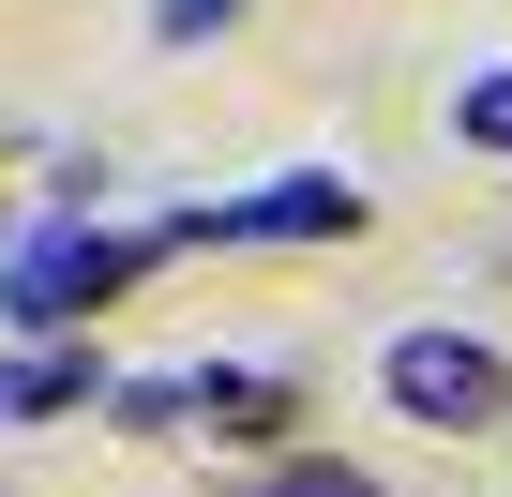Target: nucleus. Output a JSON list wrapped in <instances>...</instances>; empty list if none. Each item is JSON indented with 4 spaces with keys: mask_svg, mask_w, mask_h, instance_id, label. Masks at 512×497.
I'll return each instance as SVG.
<instances>
[{
    "mask_svg": "<svg viewBox=\"0 0 512 497\" xmlns=\"http://www.w3.org/2000/svg\"><path fill=\"white\" fill-rule=\"evenodd\" d=\"M452 136H467V151H512V61H497V76H467V91H452Z\"/></svg>",
    "mask_w": 512,
    "mask_h": 497,
    "instance_id": "nucleus-5",
    "label": "nucleus"
},
{
    "mask_svg": "<svg viewBox=\"0 0 512 497\" xmlns=\"http://www.w3.org/2000/svg\"><path fill=\"white\" fill-rule=\"evenodd\" d=\"M136 257H151V241H106V226H46L31 241V257H16V287H0V317H16V332H76L106 287H136Z\"/></svg>",
    "mask_w": 512,
    "mask_h": 497,
    "instance_id": "nucleus-2",
    "label": "nucleus"
},
{
    "mask_svg": "<svg viewBox=\"0 0 512 497\" xmlns=\"http://www.w3.org/2000/svg\"><path fill=\"white\" fill-rule=\"evenodd\" d=\"M226 16H241V0H151V46H211Z\"/></svg>",
    "mask_w": 512,
    "mask_h": 497,
    "instance_id": "nucleus-7",
    "label": "nucleus"
},
{
    "mask_svg": "<svg viewBox=\"0 0 512 497\" xmlns=\"http://www.w3.org/2000/svg\"><path fill=\"white\" fill-rule=\"evenodd\" d=\"M76 392H106L76 347H46V362H0V422H31V407H76Z\"/></svg>",
    "mask_w": 512,
    "mask_h": 497,
    "instance_id": "nucleus-4",
    "label": "nucleus"
},
{
    "mask_svg": "<svg viewBox=\"0 0 512 497\" xmlns=\"http://www.w3.org/2000/svg\"><path fill=\"white\" fill-rule=\"evenodd\" d=\"M377 392H392L407 422H437V437H482V422L512 407V362H497L482 332H392V362H377Z\"/></svg>",
    "mask_w": 512,
    "mask_h": 497,
    "instance_id": "nucleus-1",
    "label": "nucleus"
},
{
    "mask_svg": "<svg viewBox=\"0 0 512 497\" xmlns=\"http://www.w3.org/2000/svg\"><path fill=\"white\" fill-rule=\"evenodd\" d=\"M241 497H377L362 467H332V452H302V467H272V482H241Z\"/></svg>",
    "mask_w": 512,
    "mask_h": 497,
    "instance_id": "nucleus-6",
    "label": "nucleus"
},
{
    "mask_svg": "<svg viewBox=\"0 0 512 497\" xmlns=\"http://www.w3.org/2000/svg\"><path fill=\"white\" fill-rule=\"evenodd\" d=\"M0 241H16V211H0Z\"/></svg>",
    "mask_w": 512,
    "mask_h": 497,
    "instance_id": "nucleus-8",
    "label": "nucleus"
},
{
    "mask_svg": "<svg viewBox=\"0 0 512 497\" xmlns=\"http://www.w3.org/2000/svg\"><path fill=\"white\" fill-rule=\"evenodd\" d=\"M332 226H362V181H332V166H287V181H256V196L166 211V241H332Z\"/></svg>",
    "mask_w": 512,
    "mask_h": 497,
    "instance_id": "nucleus-3",
    "label": "nucleus"
}]
</instances>
